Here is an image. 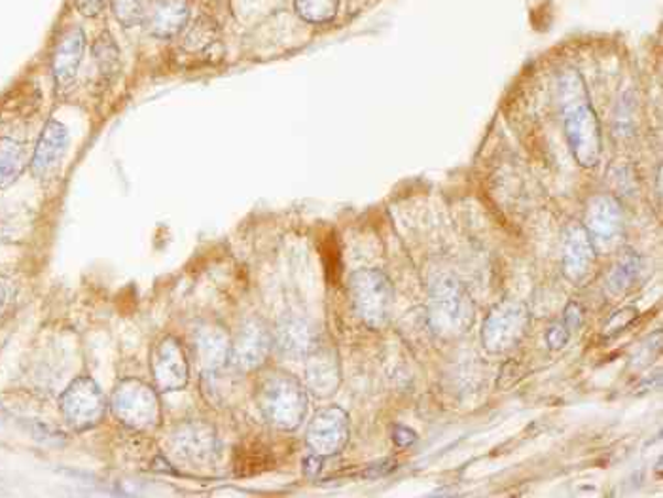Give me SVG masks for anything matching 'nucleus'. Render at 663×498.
I'll return each mask as SVG.
<instances>
[{
	"label": "nucleus",
	"mask_w": 663,
	"mask_h": 498,
	"mask_svg": "<svg viewBox=\"0 0 663 498\" xmlns=\"http://www.w3.org/2000/svg\"><path fill=\"white\" fill-rule=\"evenodd\" d=\"M269 352V333L260 322H247L235 343V359L245 370H255Z\"/></svg>",
	"instance_id": "obj_14"
},
{
	"label": "nucleus",
	"mask_w": 663,
	"mask_h": 498,
	"mask_svg": "<svg viewBox=\"0 0 663 498\" xmlns=\"http://www.w3.org/2000/svg\"><path fill=\"white\" fill-rule=\"evenodd\" d=\"M12 301H14V288L8 280L0 279V315L12 306Z\"/></svg>",
	"instance_id": "obj_26"
},
{
	"label": "nucleus",
	"mask_w": 663,
	"mask_h": 498,
	"mask_svg": "<svg viewBox=\"0 0 663 498\" xmlns=\"http://www.w3.org/2000/svg\"><path fill=\"white\" fill-rule=\"evenodd\" d=\"M582 226L588 232L596 253H610L622 240V205L609 195H597L586 209Z\"/></svg>",
	"instance_id": "obj_6"
},
{
	"label": "nucleus",
	"mask_w": 663,
	"mask_h": 498,
	"mask_svg": "<svg viewBox=\"0 0 663 498\" xmlns=\"http://www.w3.org/2000/svg\"><path fill=\"white\" fill-rule=\"evenodd\" d=\"M562 110L565 135L570 152L582 167H596L601 158V126L584 81L577 71H567L562 78Z\"/></svg>",
	"instance_id": "obj_1"
},
{
	"label": "nucleus",
	"mask_w": 663,
	"mask_h": 498,
	"mask_svg": "<svg viewBox=\"0 0 663 498\" xmlns=\"http://www.w3.org/2000/svg\"><path fill=\"white\" fill-rule=\"evenodd\" d=\"M216 29L213 21L207 18H200L192 23V28L188 29L184 34V47L188 52H202L211 47L213 42H216Z\"/></svg>",
	"instance_id": "obj_19"
},
{
	"label": "nucleus",
	"mask_w": 663,
	"mask_h": 498,
	"mask_svg": "<svg viewBox=\"0 0 663 498\" xmlns=\"http://www.w3.org/2000/svg\"><path fill=\"white\" fill-rule=\"evenodd\" d=\"M296 14L300 15L303 21L313 23V25H322L334 20L340 8V0H296Z\"/></svg>",
	"instance_id": "obj_18"
},
{
	"label": "nucleus",
	"mask_w": 663,
	"mask_h": 498,
	"mask_svg": "<svg viewBox=\"0 0 663 498\" xmlns=\"http://www.w3.org/2000/svg\"><path fill=\"white\" fill-rule=\"evenodd\" d=\"M260 407L264 417L279 431H296L308 410L302 385L287 373H271L261 383Z\"/></svg>",
	"instance_id": "obj_3"
},
{
	"label": "nucleus",
	"mask_w": 663,
	"mask_h": 498,
	"mask_svg": "<svg viewBox=\"0 0 663 498\" xmlns=\"http://www.w3.org/2000/svg\"><path fill=\"white\" fill-rule=\"evenodd\" d=\"M279 339H281L282 349L287 352H303L311 343H308V332L306 326L298 322L282 326L279 330Z\"/></svg>",
	"instance_id": "obj_21"
},
{
	"label": "nucleus",
	"mask_w": 663,
	"mask_h": 498,
	"mask_svg": "<svg viewBox=\"0 0 663 498\" xmlns=\"http://www.w3.org/2000/svg\"><path fill=\"white\" fill-rule=\"evenodd\" d=\"M110 0H74V7L86 18H97Z\"/></svg>",
	"instance_id": "obj_24"
},
{
	"label": "nucleus",
	"mask_w": 663,
	"mask_h": 498,
	"mask_svg": "<svg viewBox=\"0 0 663 498\" xmlns=\"http://www.w3.org/2000/svg\"><path fill=\"white\" fill-rule=\"evenodd\" d=\"M351 298L364 325L382 330L395 309V285L379 269H361L351 277Z\"/></svg>",
	"instance_id": "obj_4"
},
{
	"label": "nucleus",
	"mask_w": 663,
	"mask_h": 498,
	"mask_svg": "<svg viewBox=\"0 0 663 498\" xmlns=\"http://www.w3.org/2000/svg\"><path fill=\"white\" fill-rule=\"evenodd\" d=\"M570 338V330L563 322H556V325L549 326L548 332H546V343L549 349L559 351L563 347L567 346V341Z\"/></svg>",
	"instance_id": "obj_23"
},
{
	"label": "nucleus",
	"mask_w": 663,
	"mask_h": 498,
	"mask_svg": "<svg viewBox=\"0 0 663 498\" xmlns=\"http://www.w3.org/2000/svg\"><path fill=\"white\" fill-rule=\"evenodd\" d=\"M95 65L99 71L103 81H113L120 68V50L118 42L113 39V34L105 31L101 36H97L94 46Z\"/></svg>",
	"instance_id": "obj_17"
},
{
	"label": "nucleus",
	"mask_w": 663,
	"mask_h": 498,
	"mask_svg": "<svg viewBox=\"0 0 663 498\" xmlns=\"http://www.w3.org/2000/svg\"><path fill=\"white\" fill-rule=\"evenodd\" d=\"M188 23L186 0H150L142 25L156 39H171Z\"/></svg>",
	"instance_id": "obj_10"
},
{
	"label": "nucleus",
	"mask_w": 663,
	"mask_h": 498,
	"mask_svg": "<svg viewBox=\"0 0 663 498\" xmlns=\"http://www.w3.org/2000/svg\"><path fill=\"white\" fill-rule=\"evenodd\" d=\"M148 2L150 0H110L116 20L126 29L141 25L147 15Z\"/></svg>",
	"instance_id": "obj_20"
},
{
	"label": "nucleus",
	"mask_w": 663,
	"mask_h": 498,
	"mask_svg": "<svg viewBox=\"0 0 663 498\" xmlns=\"http://www.w3.org/2000/svg\"><path fill=\"white\" fill-rule=\"evenodd\" d=\"M429 322L440 338H461L474 322V304L467 286L451 273L438 275L430 285Z\"/></svg>",
	"instance_id": "obj_2"
},
{
	"label": "nucleus",
	"mask_w": 663,
	"mask_h": 498,
	"mask_svg": "<svg viewBox=\"0 0 663 498\" xmlns=\"http://www.w3.org/2000/svg\"><path fill=\"white\" fill-rule=\"evenodd\" d=\"M596 259V248L580 222H570L563 233V272L575 283L590 275Z\"/></svg>",
	"instance_id": "obj_8"
},
{
	"label": "nucleus",
	"mask_w": 663,
	"mask_h": 498,
	"mask_svg": "<svg viewBox=\"0 0 663 498\" xmlns=\"http://www.w3.org/2000/svg\"><path fill=\"white\" fill-rule=\"evenodd\" d=\"M340 360L334 347L322 341L309 346L308 383L317 396H330L340 386Z\"/></svg>",
	"instance_id": "obj_9"
},
{
	"label": "nucleus",
	"mask_w": 663,
	"mask_h": 498,
	"mask_svg": "<svg viewBox=\"0 0 663 498\" xmlns=\"http://www.w3.org/2000/svg\"><path fill=\"white\" fill-rule=\"evenodd\" d=\"M84 52L86 34L81 28L68 29L55 47L54 78L57 87H67L76 78Z\"/></svg>",
	"instance_id": "obj_13"
},
{
	"label": "nucleus",
	"mask_w": 663,
	"mask_h": 498,
	"mask_svg": "<svg viewBox=\"0 0 663 498\" xmlns=\"http://www.w3.org/2000/svg\"><path fill=\"white\" fill-rule=\"evenodd\" d=\"M28 166V148L20 140L0 139V188L14 182Z\"/></svg>",
	"instance_id": "obj_16"
},
{
	"label": "nucleus",
	"mask_w": 663,
	"mask_h": 498,
	"mask_svg": "<svg viewBox=\"0 0 663 498\" xmlns=\"http://www.w3.org/2000/svg\"><path fill=\"white\" fill-rule=\"evenodd\" d=\"M531 317L527 307L517 299H503L491 309L483 322L482 343L491 354L514 351L530 330Z\"/></svg>",
	"instance_id": "obj_5"
},
{
	"label": "nucleus",
	"mask_w": 663,
	"mask_h": 498,
	"mask_svg": "<svg viewBox=\"0 0 663 498\" xmlns=\"http://www.w3.org/2000/svg\"><path fill=\"white\" fill-rule=\"evenodd\" d=\"M63 412L76 426H92L103 415V402L92 381L81 379L63 399Z\"/></svg>",
	"instance_id": "obj_12"
},
{
	"label": "nucleus",
	"mask_w": 663,
	"mask_h": 498,
	"mask_svg": "<svg viewBox=\"0 0 663 498\" xmlns=\"http://www.w3.org/2000/svg\"><path fill=\"white\" fill-rule=\"evenodd\" d=\"M393 438H395L396 445L408 447V445L416 442L417 436L414 434V431H409L406 426H396L395 432H393Z\"/></svg>",
	"instance_id": "obj_27"
},
{
	"label": "nucleus",
	"mask_w": 663,
	"mask_h": 498,
	"mask_svg": "<svg viewBox=\"0 0 663 498\" xmlns=\"http://www.w3.org/2000/svg\"><path fill=\"white\" fill-rule=\"evenodd\" d=\"M349 442L347 413L340 407H327L317 413L308 431V445L319 457H334Z\"/></svg>",
	"instance_id": "obj_7"
},
{
	"label": "nucleus",
	"mask_w": 663,
	"mask_h": 498,
	"mask_svg": "<svg viewBox=\"0 0 663 498\" xmlns=\"http://www.w3.org/2000/svg\"><path fill=\"white\" fill-rule=\"evenodd\" d=\"M637 319L635 309H630V307H625L622 311L614 312L612 317H610L609 325L605 328V336H617V333L623 332L628 326L633 325Z\"/></svg>",
	"instance_id": "obj_22"
},
{
	"label": "nucleus",
	"mask_w": 663,
	"mask_h": 498,
	"mask_svg": "<svg viewBox=\"0 0 663 498\" xmlns=\"http://www.w3.org/2000/svg\"><path fill=\"white\" fill-rule=\"evenodd\" d=\"M641 256L635 251H623L622 256L617 259V264L612 266L609 273V279H607V286H609V293L614 296H623L625 293H630L631 286L635 285L639 275H641Z\"/></svg>",
	"instance_id": "obj_15"
},
{
	"label": "nucleus",
	"mask_w": 663,
	"mask_h": 498,
	"mask_svg": "<svg viewBox=\"0 0 663 498\" xmlns=\"http://www.w3.org/2000/svg\"><path fill=\"white\" fill-rule=\"evenodd\" d=\"M67 129L63 124L55 120L47 121L31 161V169L36 179H47L57 169L67 148Z\"/></svg>",
	"instance_id": "obj_11"
},
{
	"label": "nucleus",
	"mask_w": 663,
	"mask_h": 498,
	"mask_svg": "<svg viewBox=\"0 0 663 498\" xmlns=\"http://www.w3.org/2000/svg\"><path fill=\"white\" fill-rule=\"evenodd\" d=\"M584 311L582 307L578 301H570L567 309H565V319H563V325L567 326L569 330H578L580 326H582Z\"/></svg>",
	"instance_id": "obj_25"
}]
</instances>
